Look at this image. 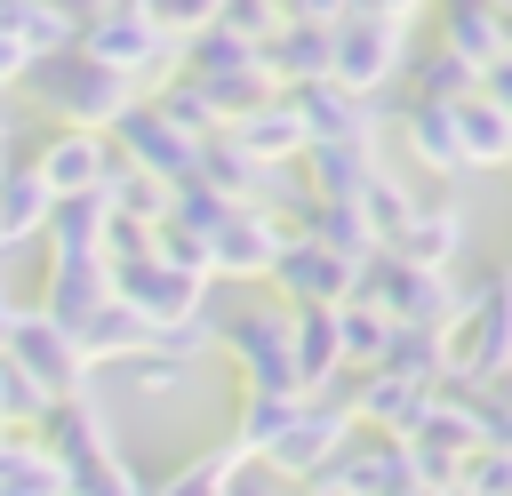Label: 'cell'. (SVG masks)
I'll list each match as a JSON object with an SVG mask.
<instances>
[{
	"instance_id": "83f0119b",
	"label": "cell",
	"mask_w": 512,
	"mask_h": 496,
	"mask_svg": "<svg viewBox=\"0 0 512 496\" xmlns=\"http://www.w3.org/2000/svg\"><path fill=\"white\" fill-rule=\"evenodd\" d=\"M72 344H80V360H88V368H96V360H136V352H152V328H144V320L112 296V304H104V312L72 336Z\"/></svg>"
},
{
	"instance_id": "4dcf8cb0",
	"label": "cell",
	"mask_w": 512,
	"mask_h": 496,
	"mask_svg": "<svg viewBox=\"0 0 512 496\" xmlns=\"http://www.w3.org/2000/svg\"><path fill=\"white\" fill-rule=\"evenodd\" d=\"M384 368L392 376H408V384H448V336L440 328H392V344H384Z\"/></svg>"
},
{
	"instance_id": "4fadbf2b",
	"label": "cell",
	"mask_w": 512,
	"mask_h": 496,
	"mask_svg": "<svg viewBox=\"0 0 512 496\" xmlns=\"http://www.w3.org/2000/svg\"><path fill=\"white\" fill-rule=\"evenodd\" d=\"M296 112H304V136L312 144H376V96H352L336 80H312V88H288Z\"/></svg>"
},
{
	"instance_id": "f1b7e54d",
	"label": "cell",
	"mask_w": 512,
	"mask_h": 496,
	"mask_svg": "<svg viewBox=\"0 0 512 496\" xmlns=\"http://www.w3.org/2000/svg\"><path fill=\"white\" fill-rule=\"evenodd\" d=\"M296 392H248L240 400V424H232V448L240 456H272L280 440H288V424H296Z\"/></svg>"
},
{
	"instance_id": "30bf717a",
	"label": "cell",
	"mask_w": 512,
	"mask_h": 496,
	"mask_svg": "<svg viewBox=\"0 0 512 496\" xmlns=\"http://www.w3.org/2000/svg\"><path fill=\"white\" fill-rule=\"evenodd\" d=\"M112 152H120L136 176H160V184H192V152H200V144H192V136H176V128H168V120H160V112L136 96V104L112 120Z\"/></svg>"
},
{
	"instance_id": "8992f818",
	"label": "cell",
	"mask_w": 512,
	"mask_h": 496,
	"mask_svg": "<svg viewBox=\"0 0 512 496\" xmlns=\"http://www.w3.org/2000/svg\"><path fill=\"white\" fill-rule=\"evenodd\" d=\"M112 296H120L144 328H176V320L200 312L208 280H200V272H176V264H160V256H128V264H112Z\"/></svg>"
},
{
	"instance_id": "ac0fdd59",
	"label": "cell",
	"mask_w": 512,
	"mask_h": 496,
	"mask_svg": "<svg viewBox=\"0 0 512 496\" xmlns=\"http://www.w3.org/2000/svg\"><path fill=\"white\" fill-rule=\"evenodd\" d=\"M464 248V216L448 208V200H416L408 208V224L392 232V256H408V264H432V272H448V256Z\"/></svg>"
},
{
	"instance_id": "277c9868",
	"label": "cell",
	"mask_w": 512,
	"mask_h": 496,
	"mask_svg": "<svg viewBox=\"0 0 512 496\" xmlns=\"http://www.w3.org/2000/svg\"><path fill=\"white\" fill-rule=\"evenodd\" d=\"M392 72H408V32L392 16H368L352 8L344 24H328V80L352 88V96H376Z\"/></svg>"
},
{
	"instance_id": "e575fe53",
	"label": "cell",
	"mask_w": 512,
	"mask_h": 496,
	"mask_svg": "<svg viewBox=\"0 0 512 496\" xmlns=\"http://www.w3.org/2000/svg\"><path fill=\"white\" fill-rule=\"evenodd\" d=\"M456 488H464V496H512V448H480V456H464Z\"/></svg>"
},
{
	"instance_id": "7c38bea8",
	"label": "cell",
	"mask_w": 512,
	"mask_h": 496,
	"mask_svg": "<svg viewBox=\"0 0 512 496\" xmlns=\"http://www.w3.org/2000/svg\"><path fill=\"white\" fill-rule=\"evenodd\" d=\"M352 424H360V416H352V392H344V400H304V408H296V424H288V440H280L264 464H272V472H288V480H312V472L352 440Z\"/></svg>"
},
{
	"instance_id": "603a6c76",
	"label": "cell",
	"mask_w": 512,
	"mask_h": 496,
	"mask_svg": "<svg viewBox=\"0 0 512 496\" xmlns=\"http://www.w3.org/2000/svg\"><path fill=\"white\" fill-rule=\"evenodd\" d=\"M400 136H408V152L424 160V168H464V144H456V104H424V96H408L400 104Z\"/></svg>"
},
{
	"instance_id": "8fae6325",
	"label": "cell",
	"mask_w": 512,
	"mask_h": 496,
	"mask_svg": "<svg viewBox=\"0 0 512 496\" xmlns=\"http://www.w3.org/2000/svg\"><path fill=\"white\" fill-rule=\"evenodd\" d=\"M32 168H40V184H48L56 200H80V192H104V176L120 168V152H112V136H96V128H48L40 152H32Z\"/></svg>"
},
{
	"instance_id": "d4e9b609",
	"label": "cell",
	"mask_w": 512,
	"mask_h": 496,
	"mask_svg": "<svg viewBox=\"0 0 512 496\" xmlns=\"http://www.w3.org/2000/svg\"><path fill=\"white\" fill-rule=\"evenodd\" d=\"M104 232H112V200L104 192H80V200L48 208V248L56 256H96L104 264Z\"/></svg>"
},
{
	"instance_id": "9c48e42d",
	"label": "cell",
	"mask_w": 512,
	"mask_h": 496,
	"mask_svg": "<svg viewBox=\"0 0 512 496\" xmlns=\"http://www.w3.org/2000/svg\"><path fill=\"white\" fill-rule=\"evenodd\" d=\"M80 48H88L96 64H112V72H128V80L176 56V40H168V32H160V24L144 16V8H128V0H112V8L96 16V24H80Z\"/></svg>"
},
{
	"instance_id": "d6a6232c",
	"label": "cell",
	"mask_w": 512,
	"mask_h": 496,
	"mask_svg": "<svg viewBox=\"0 0 512 496\" xmlns=\"http://www.w3.org/2000/svg\"><path fill=\"white\" fill-rule=\"evenodd\" d=\"M232 480H240V448H208V456H192L160 496H232Z\"/></svg>"
},
{
	"instance_id": "2e32d148",
	"label": "cell",
	"mask_w": 512,
	"mask_h": 496,
	"mask_svg": "<svg viewBox=\"0 0 512 496\" xmlns=\"http://www.w3.org/2000/svg\"><path fill=\"white\" fill-rule=\"evenodd\" d=\"M256 72H264L272 88H312V80H328V24L288 16V24L256 48Z\"/></svg>"
},
{
	"instance_id": "ab89813d",
	"label": "cell",
	"mask_w": 512,
	"mask_h": 496,
	"mask_svg": "<svg viewBox=\"0 0 512 496\" xmlns=\"http://www.w3.org/2000/svg\"><path fill=\"white\" fill-rule=\"evenodd\" d=\"M16 320H24V304H16L8 288H0V352H8V336H16Z\"/></svg>"
},
{
	"instance_id": "cb8c5ba5",
	"label": "cell",
	"mask_w": 512,
	"mask_h": 496,
	"mask_svg": "<svg viewBox=\"0 0 512 496\" xmlns=\"http://www.w3.org/2000/svg\"><path fill=\"white\" fill-rule=\"evenodd\" d=\"M296 168L312 176V200H360L376 184V152H360V144H312Z\"/></svg>"
},
{
	"instance_id": "74e56055",
	"label": "cell",
	"mask_w": 512,
	"mask_h": 496,
	"mask_svg": "<svg viewBox=\"0 0 512 496\" xmlns=\"http://www.w3.org/2000/svg\"><path fill=\"white\" fill-rule=\"evenodd\" d=\"M48 8H56V16H64V24H72V32H80V24H96V16H104V8H112V0H48Z\"/></svg>"
},
{
	"instance_id": "f546056e",
	"label": "cell",
	"mask_w": 512,
	"mask_h": 496,
	"mask_svg": "<svg viewBox=\"0 0 512 496\" xmlns=\"http://www.w3.org/2000/svg\"><path fill=\"white\" fill-rule=\"evenodd\" d=\"M144 104H152V112H160L176 136H192V144H208V136L224 128V120H216V104H208V88H200L192 72H176V80H168V88H152Z\"/></svg>"
},
{
	"instance_id": "44dd1931",
	"label": "cell",
	"mask_w": 512,
	"mask_h": 496,
	"mask_svg": "<svg viewBox=\"0 0 512 496\" xmlns=\"http://www.w3.org/2000/svg\"><path fill=\"white\" fill-rule=\"evenodd\" d=\"M456 144H464V168H512V112L496 96H464L456 104Z\"/></svg>"
},
{
	"instance_id": "7bdbcfd3",
	"label": "cell",
	"mask_w": 512,
	"mask_h": 496,
	"mask_svg": "<svg viewBox=\"0 0 512 496\" xmlns=\"http://www.w3.org/2000/svg\"><path fill=\"white\" fill-rule=\"evenodd\" d=\"M0 256H8V248H0Z\"/></svg>"
},
{
	"instance_id": "836d02e7",
	"label": "cell",
	"mask_w": 512,
	"mask_h": 496,
	"mask_svg": "<svg viewBox=\"0 0 512 496\" xmlns=\"http://www.w3.org/2000/svg\"><path fill=\"white\" fill-rule=\"evenodd\" d=\"M408 208H416V200H408V192H400V184H392V176H384V168H376V184H368V192H360V216H368V224H376V240H384V248H392V232H400V224H408Z\"/></svg>"
},
{
	"instance_id": "e0dca14e",
	"label": "cell",
	"mask_w": 512,
	"mask_h": 496,
	"mask_svg": "<svg viewBox=\"0 0 512 496\" xmlns=\"http://www.w3.org/2000/svg\"><path fill=\"white\" fill-rule=\"evenodd\" d=\"M248 152H256V168H296L304 152H312V136H304V112H296V96L280 88L272 104H256L240 128H232Z\"/></svg>"
},
{
	"instance_id": "7a4b0ae2",
	"label": "cell",
	"mask_w": 512,
	"mask_h": 496,
	"mask_svg": "<svg viewBox=\"0 0 512 496\" xmlns=\"http://www.w3.org/2000/svg\"><path fill=\"white\" fill-rule=\"evenodd\" d=\"M512 376V272L456 280L448 320V384H504Z\"/></svg>"
},
{
	"instance_id": "d6986e66",
	"label": "cell",
	"mask_w": 512,
	"mask_h": 496,
	"mask_svg": "<svg viewBox=\"0 0 512 496\" xmlns=\"http://www.w3.org/2000/svg\"><path fill=\"white\" fill-rule=\"evenodd\" d=\"M192 184H208V192H224V200H256L264 168H256V152H248L232 128H216V136L192 152Z\"/></svg>"
},
{
	"instance_id": "9a60e30c",
	"label": "cell",
	"mask_w": 512,
	"mask_h": 496,
	"mask_svg": "<svg viewBox=\"0 0 512 496\" xmlns=\"http://www.w3.org/2000/svg\"><path fill=\"white\" fill-rule=\"evenodd\" d=\"M424 408H432V384H408V376H392V368H368L360 392H352V416H360L368 432H384V440H416Z\"/></svg>"
},
{
	"instance_id": "5bb4252c",
	"label": "cell",
	"mask_w": 512,
	"mask_h": 496,
	"mask_svg": "<svg viewBox=\"0 0 512 496\" xmlns=\"http://www.w3.org/2000/svg\"><path fill=\"white\" fill-rule=\"evenodd\" d=\"M104 304H112V264H96V256H56V264H48V296H40V312H48L56 328L80 336Z\"/></svg>"
},
{
	"instance_id": "d590c367",
	"label": "cell",
	"mask_w": 512,
	"mask_h": 496,
	"mask_svg": "<svg viewBox=\"0 0 512 496\" xmlns=\"http://www.w3.org/2000/svg\"><path fill=\"white\" fill-rule=\"evenodd\" d=\"M288 16H304V24H344L352 16V0H280Z\"/></svg>"
},
{
	"instance_id": "8d00e7d4",
	"label": "cell",
	"mask_w": 512,
	"mask_h": 496,
	"mask_svg": "<svg viewBox=\"0 0 512 496\" xmlns=\"http://www.w3.org/2000/svg\"><path fill=\"white\" fill-rule=\"evenodd\" d=\"M480 96H496V104L512 112V48H504V56H496V64L480 72Z\"/></svg>"
},
{
	"instance_id": "ba28073f",
	"label": "cell",
	"mask_w": 512,
	"mask_h": 496,
	"mask_svg": "<svg viewBox=\"0 0 512 496\" xmlns=\"http://www.w3.org/2000/svg\"><path fill=\"white\" fill-rule=\"evenodd\" d=\"M8 360L48 392V400H72L80 392V376H88V360H80V344H72V328H56L40 304H24V320H16V336H8Z\"/></svg>"
},
{
	"instance_id": "52a82bcc",
	"label": "cell",
	"mask_w": 512,
	"mask_h": 496,
	"mask_svg": "<svg viewBox=\"0 0 512 496\" xmlns=\"http://www.w3.org/2000/svg\"><path fill=\"white\" fill-rule=\"evenodd\" d=\"M280 248H288L280 216H272V208H256V200H240V208L208 232V280H264Z\"/></svg>"
},
{
	"instance_id": "3957f363",
	"label": "cell",
	"mask_w": 512,
	"mask_h": 496,
	"mask_svg": "<svg viewBox=\"0 0 512 496\" xmlns=\"http://www.w3.org/2000/svg\"><path fill=\"white\" fill-rule=\"evenodd\" d=\"M216 352H232L240 368V392H296V312L288 304H264V312H224V336Z\"/></svg>"
},
{
	"instance_id": "7402d4cb",
	"label": "cell",
	"mask_w": 512,
	"mask_h": 496,
	"mask_svg": "<svg viewBox=\"0 0 512 496\" xmlns=\"http://www.w3.org/2000/svg\"><path fill=\"white\" fill-rule=\"evenodd\" d=\"M48 208H56V192L40 184V168L32 160H8V176H0V248L48 232Z\"/></svg>"
},
{
	"instance_id": "484cf974",
	"label": "cell",
	"mask_w": 512,
	"mask_h": 496,
	"mask_svg": "<svg viewBox=\"0 0 512 496\" xmlns=\"http://www.w3.org/2000/svg\"><path fill=\"white\" fill-rule=\"evenodd\" d=\"M344 368V336H336V304H312V312H296V384H304V400L328 384Z\"/></svg>"
},
{
	"instance_id": "b9f144b4",
	"label": "cell",
	"mask_w": 512,
	"mask_h": 496,
	"mask_svg": "<svg viewBox=\"0 0 512 496\" xmlns=\"http://www.w3.org/2000/svg\"><path fill=\"white\" fill-rule=\"evenodd\" d=\"M504 32H512V16H504Z\"/></svg>"
},
{
	"instance_id": "6da1fadb",
	"label": "cell",
	"mask_w": 512,
	"mask_h": 496,
	"mask_svg": "<svg viewBox=\"0 0 512 496\" xmlns=\"http://www.w3.org/2000/svg\"><path fill=\"white\" fill-rule=\"evenodd\" d=\"M24 88H32V104H40L56 128H96V136H112V120L136 104L128 72L96 64L80 40H72V48H56V56H40V64L24 72Z\"/></svg>"
},
{
	"instance_id": "60d3db41",
	"label": "cell",
	"mask_w": 512,
	"mask_h": 496,
	"mask_svg": "<svg viewBox=\"0 0 512 496\" xmlns=\"http://www.w3.org/2000/svg\"><path fill=\"white\" fill-rule=\"evenodd\" d=\"M496 8H504V16H512V0H496Z\"/></svg>"
},
{
	"instance_id": "f35d334b",
	"label": "cell",
	"mask_w": 512,
	"mask_h": 496,
	"mask_svg": "<svg viewBox=\"0 0 512 496\" xmlns=\"http://www.w3.org/2000/svg\"><path fill=\"white\" fill-rule=\"evenodd\" d=\"M352 8H368V16H392V24H408L424 0H352Z\"/></svg>"
},
{
	"instance_id": "ffe728a7",
	"label": "cell",
	"mask_w": 512,
	"mask_h": 496,
	"mask_svg": "<svg viewBox=\"0 0 512 496\" xmlns=\"http://www.w3.org/2000/svg\"><path fill=\"white\" fill-rule=\"evenodd\" d=\"M296 232H304V240H320V248H336L344 264H368V256L384 248V240H376V224L360 216V200H312Z\"/></svg>"
},
{
	"instance_id": "5b68a950",
	"label": "cell",
	"mask_w": 512,
	"mask_h": 496,
	"mask_svg": "<svg viewBox=\"0 0 512 496\" xmlns=\"http://www.w3.org/2000/svg\"><path fill=\"white\" fill-rule=\"evenodd\" d=\"M264 280L280 288V304H288V312H312V304H352L360 264H344L336 248H320V240H304V232H288V248L272 256V272H264Z\"/></svg>"
},
{
	"instance_id": "4316f807",
	"label": "cell",
	"mask_w": 512,
	"mask_h": 496,
	"mask_svg": "<svg viewBox=\"0 0 512 496\" xmlns=\"http://www.w3.org/2000/svg\"><path fill=\"white\" fill-rule=\"evenodd\" d=\"M408 96H424V104H464V96H480V64H464L456 48H424V56H408Z\"/></svg>"
},
{
	"instance_id": "1f68e13d",
	"label": "cell",
	"mask_w": 512,
	"mask_h": 496,
	"mask_svg": "<svg viewBox=\"0 0 512 496\" xmlns=\"http://www.w3.org/2000/svg\"><path fill=\"white\" fill-rule=\"evenodd\" d=\"M336 336H344V368H360V376H368V368H384L392 320H384L376 304H360V296H352V304H336Z\"/></svg>"
}]
</instances>
